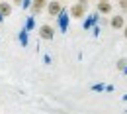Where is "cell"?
Instances as JSON below:
<instances>
[{"label": "cell", "instance_id": "cell-8", "mask_svg": "<svg viewBox=\"0 0 127 114\" xmlns=\"http://www.w3.org/2000/svg\"><path fill=\"white\" fill-rule=\"evenodd\" d=\"M117 69H119V71H125V69H127V59H125V57L117 59Z\"/></svg>", "mask_w": 127, "mask_h": 114}, {"label": "cell", "instance_id": "cell-7", "mask_svg": "<svg viewBox=\"0 0 127 114\" xmlns=\"http://www.w3.org/2000/svg\"><path fill=\"white\" fill-rule=\"evenodd\" d=\"M98 12L102 14V16H110L113 14V6H111V2H98Z\"/></svg>", "mask_w": 127, "mask_h": 114}, {"label": "cell", "instance_id": "cell-2", "mask_svg": "<svg viewBox=\"0 0 127 114\" xmlns=\"http://www.w3.org/2000/svg\"><path fill=\"white\" fill-rule=\"evenodd\" d=\"M37 33H39V37H41V39H45V41H51V39L55 37V28H53L51 24H43V26H39Z\"/></svg>", "mask_w": 127, "mask_h": 114}, {"label": "cell", "instance_id": "cell-10", "mask_svg": "<svg viewBox=\"0 0 127 114\" xmlns=\"http://www.w3.org/2000/svg\"><path fill=\"white\" fill-rule=\"evenodd\" d=\"M12 4H14V6H22V4H24V0H12Z\"/></svg>", "mask_w": 127, "mask_h": 114}, {"label": "cell", "instance_id": "cell-4", "mask_svg": "<svg viewBox=\"0 0 127 114\" xmlns=\"http://www.w3.org/2000/svg\"><path fill=\"white\" fill-rule=\"evenodd\" d=\"M47 4H49V0H32V6H30L32 16H39L43 10H47Z\"/></svg>", "mask_w": 127, "mask_h": 114}, {"label": "cell", "instance_id": "cell-3", "mask_svg": "<svg viewBox=\"0 0 127 114\" xmlns=\"http://www.w3.org/2000/svg\"><path fill=\"white\" fill-rule=\"evenodd\" d=\"M68 14H70V18H74V20H82V18L86 16V6H82L80 2H76V4L70 6Z\"/></svg>", "mask_w": 127, "mask_h": 114}, {"label": "cell", "instance_id": "cell-5", "mask_svg": "<svg viewBox=\"0 0 127 114\" xmlns=\"http://www.w3.org/2000/svg\"><path fill=\"white\" fill-rule=\"evenodd\" d=\"M110 26L113 30H123L125 28V16L123 14H115V16L110 18Z\"/></svg>", "mask_w": 127, "mask_h": 114}, {"label": "cell", "instance_id": "cell-9", "mask_svg": "<svg viewBox=\"0 0 127 114\" xmlns=\"http://www.w3.org/2000/svg\"><path fill=\"white\" fill-rule=\"evenodd\" d=\"M117 4H119V8L123 12H127V0H117Z\"/></svg>", "mask_w": 127, "mask_h": 114}, {"label": "cell", "instance_id": "cell-12", "mask_svg": "<svg viewBox=\"0 0 127 114\" xmlns=\"http://www.w3.org/2000/svg\"><path fill=\"white\" fill-rule=\"evenodd\" d=\"M102 2H110V0H102Z\"/></svg>", "mask_w": 127, "mask_h": 114}, {"label": "cell", "instance_id": "cell-11", "mask_svg": "<svg viewBox=\"0 0 127 114\" xmlns=\"http://www.w3.org/2000/svg\"><path fill=\"white\" fill-rule=\"evenodd\" d=\"M123 35H125V39H127V24H125V28H123Z\"/></svg>", "mask_w": 127, "mask_h": 114}, {"label": "cell", "instance_id": "cell-1", "mask_svg": "<svg viewBox=\"0 0 127 114\" xmlns=\"http://www.w3.org/2000/svg\"><path fill=\"white\" fill-rule=\"evenodd\" d=\"M47 14L51 18H59L63 14V4L59 2V0H49L47 4Z\"/></svg>", "mask_w": 127, "mask_h": 114}, {"label": "cell", "instance_id": "cell-6", "mask_svg": "<svg viewBox=\"0 0 127 114\" xmlns=\"http://www.w3.org/2000/svg\"><path fill=\"white\" fill-rule=\"evenodd\" d=\"M12 8H14V4H10L6 0H0V18L12 16Z\"/></svg>", "mask_w": 127, "mask_h": 114}]
</instances>
